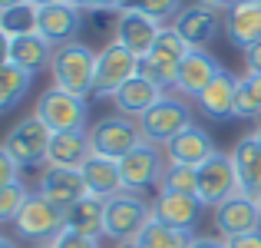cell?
Instances as JSON below:
<instances>
[{"label": "cell", "mask_w": 261, "mask_h": 248, "mask_svg": "<svg viewBox=\"0 0 261 248\" xmlns=\"http://www.w3.org/2000/svg\"><path fill=\"white\" fill-rule=\"evenodd\" d=\"M50 77L57 89H66L73 96H93V80H96V50L86 40H73L66 46H57L50 63Z\"/></svg>", "instance_id": "6da1fadb"}, {"label": "cell", "mask_w": 261, "mask_h": 248, "mask_svg": "<svg viewBox=\"0 0 261 248\" xmlns=\"http://www.w3.org/2000/svg\"><path fill=\"white\" fill-rule=\"evenodd\" d=\"M149 222H152V202H146L139 192H119V195L106 199L102 238H113L116 245L136 242Z\"/></svg>", "instance_id": "7a4b0ae2"}, {"label": "cell", "mask_w": 261, "mask_h": 248, "mask_svg": "<svg viewBox=\"0 0 261 248\" xmlns=\"http://www.w3.org/2000/svg\"><path fill=\"white\" fill-rule=\"evenodd\" d=\"M142 60L129 53L122 43L106 40L102 50H96V80H93V96L96 100H113L133 77H139Z\"/></svg>", "instance_id": "3957f363"}, {"label": "cell", "mask_w": 261, "mask_h": 248, "mask_svg": "<svg viewBox=\"0 0 261 248\" xmlns=\"http://www.w3.org/2000/svg\"><path fill=\"white\" fill-rule=\"evenodd\" d=\"M89 142H93L96 156H106V159L119 162L122 156H129L136 146H142L146 136H142V129H139V119L113 113V116H99V119L89 126Z\"/></svg>", "instance_id": "277c9868"}, {"label": "cell", "mask_w": 261, "mask_h": 248, "mask_svg": "<svg viewBox=\"0 0 261 248\" xmlns=\"http://www.w3.org/2000/svg\"><path fill=\"white\" fill-rule=\"evenodd\" d=\"M33 116L43 122L50 133H70V129H86L89 119V103L83 96H73L66 89H43L37 96V106H33Z\"/></svg>", "instance_id": "5b68a950"}, {"label": "cell", "mask_w": 261, "mask_h": 248, "mask_svg": "<svg viewBox=\"0 0 261 248\" xmlns=\"http://www.w3.org/2000/svg\"><path fill=\"white\" fill-rule=\"evenodd\" d=\"M189 53H192V46L178 37L172 27H166V30L159 33V40H155V46L142 57L139 73L146 80H152L159 89H175L178 66H182V60L189 57Z\"/></svg>", "instance_id": "8992f818"}, {"label": "cell", "mask_w": 261, "mask_h": 248, "mask_svg": "<svg viewBox=\"0 0 261 248\" xmlns=\"http://www.w3.org/2000/svg\"><path fill=\"white\" fill-rule=\"evenodd\" d=\"M13 232H17V238H23L30 245H50L63 232V212L53 202H46L40 192H30L17 222H13Z\"/></svg>", "instance_id": "52a82bcc"}, {"label": "cell", "mask_w": 261, "mask_h": 248, "mask_svg": "<svg viewBox=\"0 0 261 248\" xmlns=\"http://www.w3.org/2000/svg\"><path fill=\"white\" fill-rule=\"evenodd\" d=\"M192 126V109L182 96L166 93L146 116H139V129L146 136V142L152 146H166L169 139H175L182 129Z\"/></svg>", "instance_id": "ba28073f"}, {"label": "cell", "mask_w": 261, "mask_h": 248, "mask_svg": "<svg viewBox=\"0 0 261 248\" xmlns=\"http://www.w3.org/2000/svg\"><path fill=\"white\" fill-rule=\"evenodd\" d=\"M50 139H53V133L30 113L20 122H13V129L4 136V149L20 162V169H27V165H46Z\"/></svg>", "instance_id": "9c48e42d"}, {"label": "cell", "mask_w": 261, "mask_h": 248, "mask_svg": "<svg viewBox=\"0 0 261 248\" xmlns=\"http://www.w3.org/2000/svg\"><path fill=\"white\" fill-rule=\"evenodd\" d=\"M166 153H162L159 146H152V142H142V146H136L129 156H122L119 159V176H122V189L126 192H146L152 189V185L162 182V172H166Z\"/></svg>", "instance_id": "30bf717a"}, {"label": "cell", "mask_w": 261, "mask_h": 248, "mask_svg": "<svg viewBox=\"0 0 261 248\" xmlns=\"http://www.w3.org/2000/svg\"><path fill=\"white\" fill-rule=\"evenodd\" d=\"M195 195L205 209H218L225 199L238 195V176H235V165H231L228 153H215L212 159H205L198 165Z\"/></svg>", "instance_id": "8fae6325"}, {"label": "cell", "mask_w": 261, "mask_h": 248, "mask_svg": "<svg viewBox=\"0 0 261 248\" xmlns=\"http://www.w3.org/2000/svg\"><path fill=\"white\" fill-rule=\"evenodd\" d=\"M37 192L46 199V202L57 205L60 212H66L70 205H76L80 199L89 195L83 172L80 169H63V165H43V172H40V179H37Z\"/></svg>", "instance_id": "7c38bea8"}, {"label": "cell", "mask_w": 261, "mask_h": 248, "mask_svg": "<svg viewBox=\"0 0 261 248\" xmlns=\"http://www.w3.org/2000/svg\"><path fill=\"white\" fill-rule=\"evenodd\" d=\"M169 27H172L178 37L192 46V50H205V46H208L212 40L225 30V20L218 17V10H212V7L192 4V7H182L178 17Z\"/></svg>", "instance_id": "4fadbf2b"}, {"label": "cell", "mask_w": 261, "mask_h": 248, "mask_svg": "<svg viewBox=\"0 0 261 248\" xmlns=\"http://www.w3.org/2000/svg\"><path fill=\"white\" fill-rule=\"evenodd\" d=\"M166 30V27L159 23V20L146 17V13H136V10H119V17H116V30H113V40L116 43H122L129 53H136V57H146L149 50L155 46V40H159V33Z\"/></svg>", "instance_id": "5bb4252c"}, {"label": "cell", "mask_w": 261, "mask_h": 248, "mask_svg": "<svg viewBox=\"0 0 261 248\" xmlns=\"http://www.w3.org/2000/svg\"><path fill=\"white\" fill-rule=\"evenodd\" d=\"M215 229L222 238H235V235H248V232L261 229V212L258 202L251 195H231L225 199L222 205L215 209Z\"/></svg>", "instance_id": "9a60e30c"}, {"label": "cell", "mask_w": 261, "mask_h": 248, "mask_svg": "<svg viewBox=\"0 0 261 248\" xmlns=\"http://www.w3.org/2000/svg\"><path fill=\"white\" fill-rule=\"evenodd\" d=\"M83 30V10L73 7L70 0L63 4H53V7H40V27L37 33L43 40H50L53 46H66L80 37Z\"/></svg>", "instance_id": "2e32d148"}, {"label": "cell", "mask_w": 261, "mask_h": 248, "mask_svg": "<svg viewBox=\"0 0 261 248\" xmlns=\"http://www.w3.org/2000/svg\"><path fill=\"white\" fill-rule=\"evenodd\" d=\"M222 70H225V66L218 63L208 50H192L189 57L182 60V66H178L175 93L182 96V100H198V96L205 93V86H208Z\"/></svg>", "instance_id": "e0dca14e"}, {"label": "cell", "mask_w": 261, "mask_h": 248, "mask_svg": "<svg viewBox=\"0 0 261 248\" xmlns=\"http://www.w3.org/2000/svg\"><path fill=\"white\" fill-rule=\"evenodd\" d=\"M162 153H166V162H172V165H192V169H198V165L205 159H212L218 149H215V142H212V136L205 133L202 126L192 122L189 129H182L175 139H169L166 146H162Z\"/></svg>", "instance_id": "ac0fdd59"}, {"label": "cell", "mask_w": 261, "mask_h": 248, "mask_svg": "<svg viewBox=\"0 0 261 248\" xmlns=\"http://www.w3.org/2000/svg\"><path fill=\"white\" fill-rule=\"evenodd\" d=\"M225 37L235 50H248L261 40V0H238L225 10Z\"/></svg>", "instance_id": "d6986e66"}, {"label": "cell", "mask_w": 261, "mask_h": 248, "mask_svg": "<svg viewBox=\"0 0 261 248\" xmlns=\"http://www.w3.org/2000/svg\"><path fill=\"white\" fill-rule=\"evenodd\" d=\"M205 205L198 202V195H182V192H159L152 199V218L162 225H172V229L192 232L198 225Z\"/></svg>", "instance_id": "ffe728a7"}, {"label": "cell", "mask_w": 261, "mask_h": 248, "mask_svg": "<svg viewBox=\"0 0 261 248\" xmlns=\"http://www.w3.org/2000/svg\"><path fill=\"white\" fill-rule=\"evenodd\" d=\"M228 156H231V165H235V176H238V192L255 199L261 192V142L255 139V133L242 136L231 146Z\"/></svg>", "instance_id": "44dd1931"}, {"label": "cell", "mask_w": 261, "mask_h": 248, "mask_svg": "<svg viewBox=\"0 0 261 248\" xmlns=\"http://www.w3.org/2000/svg\"><path fill=\"white\" fill-rule=\"evenodd\" d=\"M93 156L89 129H70V133H53L46 165H63V169H83L86 159Z\"/></svg>", "instance_id": "7402d4cb"}, {"label": "cell", "mask_w": 261, "mask_h": 248, "mask_svg": "<svg viewBox=\"0 0 261 248\" xmlns=\"http://www.w3.org/2000/svg\"><path fill=\"white\" fill-rule=\"evenodd\" d=\"M162 96H166V89H159L152 80H146L139 73V77H133L119 93L113 96V106H116V113L129 116V119H139V116H146Z\"/></svg>", "instance_id": "603a6c76"}, {"label": "cell", "mask_w": 261, "mask_h": 248, "mask_svg": "<svg viewBox=\"0 0 261 248\" xmlns=\"http://www.w3.org/2000/svg\"><path fill=\"white\" fill-rule=\"evenodd\" d=\"M238 80L235 73L222 70L215 80L205 86V93L198 96V109H202L208 119H231L235 116V96H238Z\"/></svg>", "instance_id": "cb8c5ba5"}, {"label": "cell", "mask_w": 261, "mask_h": 248, "mask_svg": "<svg viewBox=\"0 0 261 248\" xmlns=\"http://www.w3.org/2000/svg\"><path fill=\"white\" fill-rule=\"evenodd\" d=\"M53 53H57V46H53L50 40H43L40 33H30V37L10 40V63L20 66V70H27L30 77H37V73L50 70Z\"/></svg>", "instance_id": "d4e9b609"}, {"label": "cell", "mask_w": 261, "mask_h": 248, "mask_svg": "<svg viewBox=\"0 0 261 248\" xmlns=\"http://www.w3.org/2000/svg\"><path fill=\"white\" fill-rule=\"evenodd\" d=\"M80 172H83V179H86L89 195H96V199H113V195H119V192H126L122 189V176H119V162L116 159H106V156L93 153Z\"/></svg>", "instance_id": "484cf974"}, {"label": "cell", "mask_w": 261, "mask_h": 248, "mask_svg": "<svg viewBox=\"0 0 261 248\" xmlns=\"http://www.w3.org/2000/svg\"><path fill=\"white\" fill-rule=\"evenodd\" d=\"M102 218H106V199L86 195L63 212V229H73L89 238H102Z\"/></svg>", "instance_id": "4316f807"}, {"label": "cell", "mask_w": 261, "mask_h": 248, "mask_svg": "<svg viewBox=\"0 0 261 248\" xmlns=\"http://www.w3.org/2000/svg\"><path fill=\"white\" fill-rule=\"evenodd\" d=\"M37 27H40V7H33L30 0H20V4L0 10V30L10 40L30 37V33H37Z\"/></svg>", "instance_id": "83f0119b"}, {"label": "cell", "mask_w": 261, "mask_h": 248, "mask_svg": "<svg viewBox=\"0 0 261 248\" xmlns=\"http://www.w3.org/2000/svg\"><path fill=\"white\" fill-rule=\"evenodd\" d=\"M30 86H33V77L27 70H20L13 63L0 66V113L20 106L27 100V93H30Z\"/></svg>", "instance_id": "f1b7e54d"}, {"label": "cell", "mask_w": 261, "mask_h": 248, "mask_svg": "<svg viewBox=\"0 0 261 248\" xmlns=\"http://www.w3.org/2000/svg\"><path fill=\"white\" fill-rule=\"evenodd\" d=\"M192 232H182V229H172V225H162V222H149L142 229V235L136 238L142 248H189L192 245Z\"/></svg>", "instance_id": "f546056e"}, {"label": "cell", "mask_w": 261, "mask_h": 248, "mask_svg": "<svg viewBox=\"0 0 261 248\" xmlns=\"http://www.w3.org/2000/svg\"><path fill=\"white\" fill-rule=\"evenodd\" d=\"M235 119H261V73H245L238 80Z\"/></svg>", "instance_id": "4dcf8cb0"}, {"label": "cell", "mask_w": 261, "mask_h": 248, "mask_svg": "<svg viewBox=\"0 0 261 248\" xmlns=\"http://www.w3.org/2000/svg\"><path fill=\"white\" fill-rule=\"evenodd\" d=\"M195 185H198V169L192 165H166L162 172V182L159 192H182V195H195Z\"/></svg>", "instance_id": "1f68e13d"}, {"label": "cell", "mask_w": 261, "mask_h": 248, "mask_svg": "<svg viewBox=\"0 0 261 248\" xmlns=\"http://www.w3.org/2000/svg\"><path fill=\"white\" fill-rule=\"evenodd\" d=\"M182 0H126L122 4V10H136V13H146V17L159 20L162 27L169 23V20L178 17V10H182Z\"/></svg>", "instance_id": "d6a6232c"}, {"label": "cell", "mask_w": 261, "mask_h": 248, "mask_svg": "<svg viewBox=\"0 0 261 248\" xmlns=\"http://www.w3.org/2000/svg\"><path fill=\"white\" fill-rule=\"evenodd\" d=\"M27 195H30V189H27L23 182H13V185H7V189H0V225H13L17 222Z\"/></svg>", "instance_id": "836d02e7"}, {"label": "cell", "mask_w": 261, "mask_h": 248, "mask_svg": "<svg viewBox=\"0 0 261 248\" xmlns=\"http://www.w3.org/2000/svg\"><path fill=\"white\" fill-rule=\"evenodd\" d=\"M50 248H99V238H89V235H80L73 229H63L50 242Z\"/></svg>", "instance_id": "e575fe53"}, {"label": "cell", "mask_w": 261, "mask_h": 248, "mask_svg": "<svg viewBox=\"0 0 261 248\" xmlns=\"http://www.w3.org/2000/svg\"><path fill=\"white\" fill-rule=\"evenodd\" d=\"M13 182H20V162L7 153L4 142H0V189H7V185H13Z\"/></svg>", "instance_id": "d590c367"}, {"label": "cell", "mask_w": 261, "mask_h": 248, "mask_svg": "<svg viewBox=\"0 0 261 248\" xmlns=\"http://www.w3.org/2000/svg\"><path fill=\"white\" fill-rule=\"evenodd\" d=\"M70 4L80 7L83 13H89V10H113V13H119L126 0H70Z\"/></svg>", "instance_id": "8d00e7d4"}, {"label": "cell", "mask_w": 261, "mask_h": 248, "mask_svg": "<svg viewBox=\"0 0 261 248\" xmlns=\"http://www.w3.org/2000/svg\"><path fill=\"white\" fill-rule=\"evenodd\" d=\"M225 248H261V229L258 232H248V235L225 238Z\"/></svg>", "instance_id": "74e56055"}, {"label": "cell", "mask_w": 261, "mask_h": 248, "mask_svg": "<svg viewBox=\"0 0 261 248\" xmlns=\"http://www.w3.org/2000/svg\"><path fill=\"white\" fill-rule=\"evenodd\" d=\"M245 73H261V40L245 50Z\"/></svg>", "instance_id": "f35d334b"}, {"label": "cell", "mask_w": 261, "mask_h": 248, "mask_svg": "<svg viewBox=\"0 0 261 248\" xmlns=\"http://www.w3.org/2000/svg\"><path fill=\"white\" fill-rule=\"evenodd\" d=\"M189 248H225V238H215V235H195Z\"/></svg>", "instance_id": "ab89813d"}, {"label": "cell", "mask_w": 261, "mask_h": 248, "mask_svg": "<svg viewBox=\"0 0 261 248\" xmlns=\"http://www.w3.org/2000/svg\"><path fill=\"white\" fill-rule=\"evenodd\" d=\"M4 63H10V37L0 30V66Z\"/></svg>", "instance_id": "60d3db41"}, {"label": "cell", "mask_w": 261, "mask_h": 248, "mask_svg": "<svg viewBox=\"0 0 261 248\" xmlns=\"http://www.w3.org/2000/svg\"><path fill=\"white\" fill-rule=\"evenodd\" d=\"M202 7H212V10H231L238 0H198Z\"/></svg>", "instance_id": "b9f144b4"}, {"label": "cell", "mask_w": 261, "mask_h": 248, "mask_svg": "<svg viewBox=\"0 0 261 248\" xmlns=\"http://www.w3.org/2000/svg\"><path fill=\"white\" fill-rule=\"evenodd\" d=\"M0 248H20L13 238H7V235H0Z\"/></svg>", "instance_id": "7bdbcfd3"}, {"label": "cell", "mask_w": 261, "mask_h": 248, "mask_svg": "<svg viewBox=\"0 0 261 248\" xmlns=\"http://www.w3.org/2000/svg\"><path fill=\"white\" fill-rule=\"evenodd\" d=\"M33 7H53V4H63V0H30Z\"/></svg>", "instance_id": "ee69618b"}, {"label": "cell", "mask_w": 261, "mask_h": 248, "mask_svg": "<svg viewBox=\"0 0 261 248\" xmlns=\"http://www.w3.org/2000/svg\"><path fill=\"white\" fill-rule=\"evenodd\" d=\"M116 248H142V245H139V242H119Z\"/></svg>", "instance_id": "f6af8a7d"}, {"label": "cell", "mask_w": 261, "mask_h": 248, "mask_svg": "<svg viewBox=\"0 0 261 248\" xmlns=\"http://www.w3.org/2000/svg\"><path fill=\"white\" fill-rule=\"evenodd\" d=\"M13 4H20V0H0V10H4V7H13Z\"/></svg>", "instance_id": "bcb514c9"}, {"label": "cell", "mask_w": 261, "mask_h": 248, "mask_svg": "<svg viewBox=\"0 0 261 248\" xmlns=\"http://www.w3.org/2000/svg\"><path fill=\"white\" fill-rule=\"evenodd\" d=\"M251 133H255V139L261 142V119H258V126H255V129H251Z\"/></svg>", "instance_id": "7dc6e473"}, {"label": "cell", "mask_w": 261, "mask_h": 248, "mask_svg": "<svg viewBox=\"0 0 261 248\" xmlns=\"http://www.w3.org/2000/svg\"><path fill=\"white\" fill-rule=\"evenodd\" d=\"M255 202H258V212H261V192H258V195H255Z\"/></svg>", "instance_id": "c3c4849f"}, {"label": "cell", "mask_w": 261, "mask_h": 248, "mask_svg": "<svg viewBox=\"0 0 261 248\" xmlns=\"http://www.w3.org/2000/svg\"><path fill=\"white\" fill-rule=\"evenodd\" d=\"M33 248H50V245H33Z\"/></svg>", "instance_id": "681fc988"}]
</instances>
